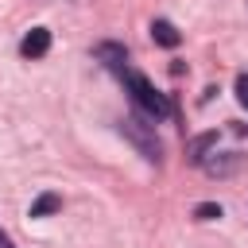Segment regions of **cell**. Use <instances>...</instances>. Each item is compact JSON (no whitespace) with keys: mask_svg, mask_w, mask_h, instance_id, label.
I'll use <instances>...</instances> for the list:
<instances>
[{"mask_svg":"<svg viewBox=\"0 0 248 248\" xmlns=\"http://www.w3.org/2000/svg\"><path fill=\"white\" fill-rule=\"evenodd\" d=\"M93 54H97V62H101L105 70H112V74H124V70H128V50H124V43H97Z\"/></svg>","mask_w":248,"mask_h":248,"instance_id":"obj_3","label":"cell"},{"mask_svg":"<svg viewBox=\"0 0 248 248\" xmlns=\"http://www.w3.org/2000/svg\"><path fill=\"white\" fill-rule=\"evenodd\" d=\"M0 248H16V240H12V236H8L4 229H0Z\"/></svg>","mask_w":248,"mask_h":248,"instance_id":"obj_10","label":"cell"},{"mask_svg":"<svg viewBox=\"0 0 248 248\" xmlns=\"http://www.w3.org/2000/svg\"><path fill=\"white\" fill-rule=\"evenodd\" d=\"M194 217H198V221H217V217H221V205H217V202H202V205L194 209Z\"/></svg>","mask_w":248,"mask_h":248,"instance_id":"obj_8","label":"cell"},{"mask_svg":"<svg viewBox=\"0 0 248 248\" xmlns=\"http://www.w3.org/2000/svg\"><path fill=\"white\" fill-rule=\"evenodd\" d=\"M124 78V89L132 93V105L143 112V116H151V120H163V116H170L174 108H170V101H167V93H159L140 70H124L120 74Z\"/></svg>","mask_w":248,"mask_h":248,"instance_id":"obj_1","label":"cell"},{"mask_svg":"<svg viewBox=\"0 0 248 248\" xmlns=\"http://www.w3.org/2000/svg\"><path fill=\"white\" fill-rule=\"evenodd\" d=\"M217 143V132H205V136H198L194 143H190V163H205V151Z\"/></svg>","mask_w":248,"mask_h":248,"instance_id":"obj_7","label":"cell"},{"mask_svg":"<svg viewBox=\"0 0 248 248\" xmlns=\"http://www.w3.org/2000/svg\"><path fill=\"white\" fill-rule=\"evenodd\" d=\"M58 209H62V198H58V194H39V198L31 202L27 217H46V213H58Z\"/></svg>","mask_w":248,"mask_h":248,"instance_id":"obj_6","label":"cell"},{"mask_svg":"<svg viewBox=\"0 0 248 248\" xmlns=\"http://www.w3.org/2000/svg\"><path fill=\"white\" fill-rule=\"evenodd\" d=\"M120 132H124V140H128V143H136V151H140L147 163H159V159H163V143H159V136H155L151 116L132 112V116H124Z\"/></svg>","mask_w":248,"mask_h":248,"instance_id":"obj_2","label":"cell"},{"mask_svg":"<svg viewBox=\"0 0 248 248\" xmlns=\"http://www.w3.org/2000/svg\"><path fill=\"white\" fill-rule=\"evenodd\" d=\"M151 39L159 43V46H178V27L170 23V19H151Z\"/></svg>","mask_w":248,"mask_h":248,"instance_id":"obj_5","label":"cell"},{"mask_svg":"<svg viewBox=\"0 0 248 248\" xmlns=\"http://www.w3.org/2000/svg\"><path fill=\"white\" fill-rule=\"evenodd\" d=\"M236 101L248 108V74H240V78H236Z\"/></svg>","mask_w":248,"mask_h":248,"instance_id":"obj_9","label":"cell"},{"mask_svg":"<svg viewBox=\"0 0 248 248\" xmlns=\"http://www.w3.org/2000/svg\"><path fill=\"white\" fill-rule=\"evenodd\" d=\"M46 50H50V31L46 27H31L23 35V43H19V54L23 58H43Z\"/></svg>","mask_w":248,"mask_h":248,"instance_id":"obj_4","label":"cell"}]
</instances>
